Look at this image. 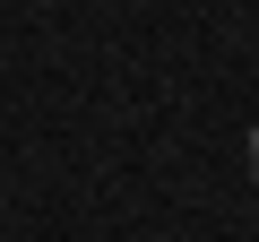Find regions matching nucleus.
Returning <instances> with one entry per match:
<instances>
[{
	"label": "nucleus",
	"mask_w": 259,
	"mask_h": 242,
	"mask_svg": "<svg viewBox=\"0 0 259 242\" xmlns=\"http://www.w3.org/2000/svg\"><path fill=\"white\" fill-rule=\"evenodd\" d=\"M250 173H259V130H250Z\"/></svg>",
	"instance_id": "f257e3e1"
}]
</instances>
